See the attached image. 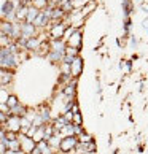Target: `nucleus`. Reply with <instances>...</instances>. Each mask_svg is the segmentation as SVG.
Wrapping results in <instances>:
<instances>
[{
    "instance_id": "nucleus-9",
    "label": "nucleus",
    "mask_w": 148,
    "mask_h": 154,
    "mask_svg": "<svg viewBox=\"0 0 148 154\" xmlns=\"http://www.w3.org/2000/svg\"><path fill=\"white\" fill-rule=\"evenodd\" d=\"M48 45H49V51H59V53H64V51H65V46H67V43H65L62 38L49 40Z\"/></svg>"
},
{
    "instance_id": "nucleus-1",
    "label": "nucleus",
    "mask_w": 148,
    "mask_h": 154,
    "mask_svg": "<svg viewBox=\"0 0 148 154\" xmlns=\"http://www.w3.org/2000/svg\"><path fill=\"white\" fill-rule=\"evenodd\" d=\"M18 140H19V148H21V151L22 152H26V154H30L33 151V148H35V141H33L30 137H27L26 134L24 135H21L18 137Z\"/></svg>"
},
{
    "instance_id": "nucleus-11",
    "label": "nucleus",
    "mask_w": 148,
    "mask_h": 154,
    "mask_svg": "<svg viewBox=\"0 0 148 154\" xmlns=\"http://www.w3.org/2000/svg\"><path fill=\"white\" fill-rule=\"evenodd\" d=\"M46 57H48L49 62H53V64H61L62 57H64V53H59V51H48Z\"/></svg>"
},
{
    "instance_id": "nucleus-5",
    "label": "nucleus",
    "mask_w": 148,
    "mask_h": 154,
    "mask_svg": "<svg viewBox=\"0 0 148 154\" xmlns=\"http://www.w3.org/2000/svg\"><path fill=\"white\" fill-rule=\"evenodd\" d=\"M49 21H51V19H49L48 16L43 13V10H40V11H38V14H37V18L33 19L32 24L35 26L37 29H45V27H46V26L49 24Z\"/></svg>"
},
{
    "instance_id": "nucleus-12",
    "label": "nucleus",
    "mask_w": 148,
    "mask_h": 154,
    "mask_svg": "<svg viewBox=\"0 0 148 154\" xmlns=\"http://www.w3.org/2000/svg\"><path fill=\"white\" fill-rule=\"evenodd\" d=\"M27 8H29V7H26V5H21V7H18V8H16V21H18V22L26 21Z\"/></svg>"
},
{
    "instance_id": "nucleus-10",
    "label": "nucleus",
    "mask_w": 148,
    "mask_h": 154,
    "mask_svg": "<svg viewBox=\"0 0 148 154\" xmlns=\"http://www.w3.org/2000/svg\"><path fill=\"white\" fill-rule=\"evenodd\" d=\"M26 113H27V108L24 105H21V103H16L14 106H11L10 110H8V115H13V116H26Z\"/></svg>"
},
{
    "instance_id": "nucleus-17",
    "label": "nucleus",
    "mask_w": 148,
    "mask_h": 154,
    "mask_svg": "<svg viewBox=\"0 0 148 154\" xmlns=\"http://www.w3.org/2000/svg\"><path fill=\"white\" fill-rule=\"evenodd\" d=\"M37 115H38L40 119H42V122H43V124L49 121V110H48V108H43V110L40 111V113H37Z\"/></svg>"
},
{
    "instance_id": "nucleus-6",
    "label": "nucleus",
    "mask_w": 148,
    "mask_h": 154,
    "mask_svg": "<svg viewBox=\"0 0 148 154\" xmlns=\"http://www.w3.org/2000/svg\"><path fill=\"white\" fill-rule=\"evenodd\" d=\"M8 124V130L10 132H19L21 130V118L19 116H13V115H8L7 121H5Z\"/></svg>"
},
{
    "instance_id": "nucleus-13",
    "label": "nucleus",
    "mask_w": 148,
    "mask_h": 154,
    "mask_svg": "<svg viewBox=\"0 0 148 154\" xmlns=\"http://www.w3.org/2000/svg\"><path fill=\"white\" fill-rule=\"evenodd\" d=\"M11 26H13V22H8V21H0V33H3V35H8L11 33Z\"/></svg>"
},
{
    "instance_id": "nucleus-4",
    "label": "nucleus",
    "mask_w": 148,
    "mask_h": 154,
    "mask_svg": "<svg viewBox=\"0 0 148 154\" xmlns=\"http://www.w3.org/2000/svg\"><path fill=\"white\" fill-rule=\"evenodd\" d=\"M77 143H78V140L75 138V137H73V135H67V137H64V138L61 140L59 148H61L64 152H67V151H70L72 148H75Z\"/></svg>"
},
{
    "instance_id": "nucleus-19",
    "label": "nucleus",
    "mask_w": 148,
    "mask_h": 154,
    "mask_svg": "<svg viewBox=\"0 0 148 154\" xmlns=\"http://www.w3.org/2000/svg\"><path fill=\"white\" fill-rule=\"evenodd\" d=\"M13 42L8 35H3V33H0V48H5V46H8V45Z\"/></svg>"
},
{
    "instance_id": "nucleus-16",
    "label": "nucleus",
    "mask_w": 148,
    "mask_h": 154,
    "mask_svg": "<svg viewBox=\"0 0 148 154\" xmlns=\"http://www.w3.org/2000/svg\"><path fill=\"white\" fill-rule=\"evenodd\" d=\"M70 2H72V8L73 10H81L89 0H70Z\"/></svg>"
},
{
    "instance_id": "nucleus-18",
    "label": "nucleus",
    "mask_w": 148,
    "mask_h": 154,
    "mask_svg": "<svg viewBox=\"0 0 148 154\" xmlns=\"http://www.w3.org/2000/svg\"><path fill=\"white\" fill-rule=\"evenodd\" d=\"M5 103H7V106H8V108H11V106H14L16 103H19V100H18V97H16V95L10 94V95H8V99H7V102H5Z\"/></svg>"
},
{
    "instance_id": "nucleus-3",
    "label": "nucleus",
    "mask_w": 148,
    "mask_h": 154,
    "mask_svg": "<svg viewBox=\"0 0 148 154\" xmlns=\"http://www.w3.org/2000/svg\"><path fill=\"white\" fill-rule=\"evenodd\" d=\"M83 72V59L80 56H75L70 64V76L72 78H78Z\"/></svg>"
},
{
    "instance_id": "nucleus-21",
    "label": "nucleus",
    "mask_w": 148,
    "mask_h": 154,
    "mask_svg": "<svg viewBox=\"0 0 148 154\" xmlns=\"http://www.w3.org/2000/svg\"><path fill=\"white\" fill-rule=\"evenodd\" d=\"M7 118H8V115L5 111H0V124H3L5 121H7Z\"/></svg>"
},
{
    "instance_id": "nucleus-15",
    "label": "nucleus",
    "mask_w": 148,
    "mask_h": 154,
    "mask_svg": "<svg viewBox=\"0 0 148 154\" xmlns=\"http://www.w3.org/2000/svg\"><path fill=\"white\" fill-rule=\"evenodd\" d=\"M30 5L35 7L37 10H43L48 7V0H30Z\"/></svg>"
},
{
    "instance_id": "nucleus-7",
    "label": "nucleus",
    "mask_w": 148,
    "mask_h": 154,
    "mask_svg": "<svg viewBox=\"0 0 148 154\" xmlns=\"http://www.w3.org/2000/svg\"><path fill=\"white\" fill-rule=\"evenodd\" d=\"M43 43V40L40 38V37H30V38H27L26 40V43H24V49L26 51H37L40 48V45Z\"/></svg>"
},
{
    "instance_id": "nucleus-14",
    "label": "nucleus",
    "mask_w": 148,
    "mask_h": 154,
    "mask_svg": "<svg viewBox=\"0 0 148 154\" xmlns=\"http://www.w3.org/2000/svg\"><path fill=\"white\" fill-rule=\"evenodd\" d=\"M38 11L40 10H37L35 7H30L27 8V14H26V22H33V19L37 18V14H38Z\"/></svg>"
},
{
    "instance_id": "nucleus-2",
    "label": "nucleus",
    "mask_w": 148,
    "mask_h": 154,
    "mask_svg": "<svg viewBox=\"0 0 148 154\" xmlns=\"http://www.w3.org/2000/svg\"><path fill=\"white\" fill-rule=\"evenodd\" d=\"M37 27L32 24V22H26L22 21L21 22V37L22 38H30V37H37Z\"/></svg>"
},
{
    "instance_id": "nucleus-20",
    "label": "nucleus",
    "mask_w": 148,
    "mask_h": 154,
    "mask_svg": "<svg viewBox=\"0 0 148 154\" xmlns=\"http://www.w3.org/2000/svg\"><path fill=\"white\" fill-rule=\"evenodd\" d=\"M78 53H80V49H78V48H73V46H65V51H64V54L72 56V57L78 56Z\"/></svg>"
},
{
    "instance_id": "nucleus-8",
    "label": "nucleus",
    "mask_w": 148,
    "mask_h": 154,
    "mask_svg": "<svg viewBox=\"0 0 148 154\" xmlns=\"http://www.w3.org/2000/svg\"><path fill=\"white\" fill-rule=\"evenodd\" d=\"M65 43H67V46H73V48H78V49L81 48V32H80V29H77L73 32Z\"/></svg>"
}]
</instances>
